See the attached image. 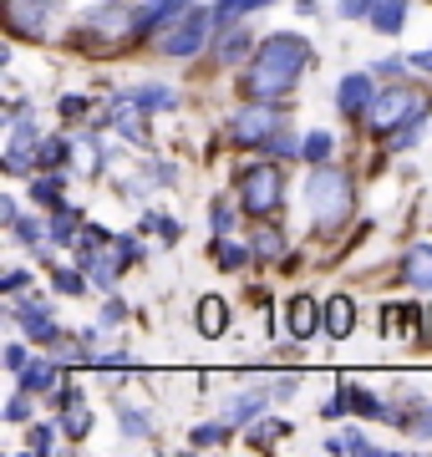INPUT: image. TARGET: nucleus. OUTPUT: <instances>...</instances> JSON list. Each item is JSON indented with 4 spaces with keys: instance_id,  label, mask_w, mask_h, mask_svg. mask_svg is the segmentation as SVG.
<instances>
[{
    "instance_id": "f257e3e1",
    "label": "nucleus",
    "mask_w": 432,
    "mask_h": 457,
    "mask_svg": "<svg viewBox=\"0 0 432 457\" xmlns=\"http://www.w3.org/2000/svg\"><path fill=\"white\" fill-rule=\"evenodd\" d=\"M305 66H311V46H305L300 36H270L265 46L254 51L250 71H245V92H250L254 102L285 97V92L300 82Z\"/></svg>"
},
{
    "instance_id": "f03ea898",
    "label": "nucleus",
    "mask_w": 432,
    "mask_h": 457,
    "mask_svg": "<svg viewBox=\"0 0 432 457\" xmlns=\"http://www.w3.org/2000/svg\"><path fill=\"white\" fill-rule=\"evenodd\" d=\"M351 209H356V188H351V179L341 173V168H331V163H316V173H311V219H316V228L320 234L341 228L351 219Z\"/></svg>"
},
{
    "instance_id": "7ed1b4c3",
    "label": "nucleus",
    "mask_w": 432,
    "mask_h": 457,
    "mask_svg": "<svg viewBox=\"0 0 432 457\" xmlns=\"http://www.w3.org/2000/svg\"><path fill=\"white\" fill-rule=\"evenodd\" d=\"M428 117V92H417V87H392L377 97V107L366 112V128L371 132H397L402 122H422Z\"/></svg>"
},
{
    "instance_id": "20e7f679",
    "label": "nucleus",
    "mask_w": 432,
    "mask_h": 457,
    "mask_svg": "<svg viewBox=\"0 0 432 457\" xmlns=\"http://www.w3.org/2000/svg\"><path fill=\"white\" fill-rule=\"evenodd\" d=\"M280 198H285V179L275 163H254L239 173V204H245V213L270 219V213L280 209Z\"/></svg>"
},
{
    "instance_id": "39448f33",
    "label": "nucleus",
    "mask_w": 432,
    "mask_h": 457,
    "mask_svg": "<svg viewBox=\"0 0 432 457\" xmlns=\"http://www.w3.org/2000/svg\"><path fill=\"white\" fill-rule=\"evenodd\" d=\"M275 132H280V107H270V102H254L234 117V143L239 147H265Z\"/></svg>"
},
{
    "instance_id": "423d86ee",
    "label": "nucleus",
    "mask_w": 432,
    "mask_h": 457,
    "mask_svg": "<svg viewBox=\"0 0 432 457\" xmlns=\"http://www.w3.org/2000/svg\"><path fill=\"white\" fill-rule=\"evenodd\" d=\"M209 31H214V11H183L179 31L163 36V51L168 56H194V51H204Z\"/></svg>"
},
{
    "instance_id": "0eeeda50",
    "label": "nucleus",
    "mask_w": 432,
    "mask_h": 457,
    "mask_svg": "<svg viewBox=\"0 0 432 457\" xmlns=\"http://www.w3.org/2000/svg\"><path fill=\"white\" fill-rule=\"evenodd\" d=\"M31 158H41V143H36V128H31V117L16 112V137H11V153H5V168L11 173H26L31 168Z\"/></svg>"
},
{
    "instance_id": "6e6552de",
    "label": "nucleus",
    "mask_w": 432,
    "mask_h": 457,
    "mask_svg": "<svg viewBox=\"0 0 432 457\" xmlns=\"http://www.w3.org/2000/svg\"><path fill=\"white\" fill-rule=\"evenodd\" d=\"M371 97H377V82H371L366 71H351L346 82L336 87V102H341V112H351V117H361L366 107H371Z\"/></svg>"
},
{
    "instance_id": "1a4fd4ad",
    "label": "nucleus",
    "mask_w": 432,
    "mask_h": 457,
    "mask_svg": "<svg viewBox=\"0 0 432 457\" xmlns=\"http://www.w3.org/2000/svg\"><path fill=\"white\" fill-rule=\"evenodd\" d=\"M5 21L16 36H41V21H46V5L41 0H5Z\"/></svg>"
},
{
    "instance_id": "9d476101",
    "label": "nucleus",
    "mask_w": 432,
    "mask_h": 457,
    "mask_svg": "<svg viewBox=\"0 0 432 457\" xmlns=\"http://www.w3.org/2000/svg\"><path fill=\"white\" fill-rule=\"evenodd\" d=\"M320 326H326V315H320V305L311 300V295H300V300H290V336H295V341H305V336H316Z\"/></svg>"
},
{
    "instance_id": "9b49d317",
    "label": "nucleus",
    "mask_w": 432,
    "mask_h": 457,
    "mask_svg": "<svg viewBox=\"0 0 432 457\" xmlns=\"http://www.w3.org/2000/svg\"><path fill=\"white\" fill-rule=\"evenodd\" d=\"M402 275H407V285H417V290H432V245H412V249H407Z\"/></svg>"
},
{
    "instance_id": "f8f14e48",
    "label": "nucleus",
    "mask_w": 432,
    "mask_h": 457,
    "mask_svg": "<svg viewBox=\"0 0 432 457\" xmlns=\"http://www.w3.org/2000/svg\"><path fill=\"white\" fill-rule=\"evenodd\" d=\"M351 326H356V305H351L346 295L326 300V336H331V341H346Z\"/></svg>"
},
{
    "instance_id": "ddd939ff",
    "label": "nucleus",
    "mask_w": 432,
    "mask_h": 457,
    "mask_svg": "<svg viewBox=\"0 0 432 457\" xmlns=\"http://www.w3.org/2000/svg\"><path fill=\"white\" fill-rule=\"evenodd\" d=\"M179 11H188V0H148V5L137 11L133 31H137V36H148L153 26H158V21H163V26H168V16H179Z\"/></svg>"
},
{
    "instance_id": "4468645a",
    "label": "nucleus",
    "mask_w": 432,
    "mask_h": 457,
    "mask_svg": "<svg viewBox=\"0 0 432 457\" xmlns=\"http://www.w3.org/2000/svg\"><path fill=\"white\" fill-rule=\"evenodd\" d=\"M11 315L26 326V336H36V341H56V320L46 315V305H16Z\"/></svg>"
},
{
    "instance_id": "2eb2a0df",
    "label": "nucleus",
    "mask_w": 432,
    "mask_h": 457,
    "mask_svg": "<svg viewBox=\"0 0 432 457\" xmlns=\"http://www.w3.org/2000/svg\"><path fill=\"white\" fill-rule=\"evenodd\" d=\"M245 51H250V31H245V26H229L224 41L214 46V56H219V66H239L245 62Z\"/></svg>"
},
{
    "instance_id": "dca6fc26",
    "label": "nucleus",
    "mask_w": 432,
    "mask_h": 457,
    "mask_svg": "<svg viewBox=\"0 0 432 457\" xmlns=\"http://www.w3.org/2000/svg\"><path fill=\"white\" fill-rule=\"evenodd\" d=\"M402 21H407V0H377V11H371V26L382 36H397Z\"/></svg>"
},
{
    "instance_id": "f3484780",
    "label": "nucleus",
    "mask_w": 432,
    "mask_h": 457,
    "mask_svg": "<svg viewBox=\"0 0 432 457\" xmlns=\"http://www.w3.org/2000/svg\"><path fill=\"white\" fill-rule=\"evenodd\" d=\"M117 422H122V432L137 442H148L153 437V417L143 407H128V402H117Z\"/></svg>"
},
{
    "instance_id": "a211bd4d",
    "label": "nucleus",
    "mask_w": 432,
    "mask_h": 457,
    "mask_svg": "<svg viewBox=\"0 0 432 457\" xmlns=\"http://www.w3.org/2000/svg\"><path fill=\"white\" fill-rule=\"evenodd\" d=\"M128 102H133L137 112H163V107H173V92L168 87H137V92H128Z\"/></svg>"
},
{
    "instance_id": "6ab92c4d",
    "label": "nucleus",
    "mask_w": 432,
    "mask_h": 457,
    "mask_svg": "<svg viewBox=\"0 0 432 457\" xmlns=\"http://www.w3.org/2000/svg\"><path fill=\"white\" fill-rule=\"evenodd\" d=\"M224 326H229V315H224V300H199V330L204 336H224Z\"/></svg>"
},
{
    "instance_id": "aec40b11",
    "label": "nucleus",
    "mask_w": 432,
    "mask_h": 457,
    "mask_svg": "<svg viewBox=\"0 0 432 457\" xmlns=\"http://www.w3.org/2000/svg\"><path fill=\"white\" fill-rule=\"evenodd\" d=\"M51 381H56V366H51V361H26V371H21V392H46Z\"/></svg>"
},
{
    "instance_id": "412c9836",
    "label": "nucleus",
    "mask_w": 432,
    "mask_h": 457,
    "mask_svg": "<svg viewBox=\"0 0 432 457\" xmlns=\"http://www.w3.org/2000/svg\"><path fill=\"white\" fill-rule=\"evenodd\" d=\"M122 21H128V11L112 0V5L92 11V16H87V26H92V31H102V36H117V31H122Z\"/></svg>"
},
{
    "instance_id": "4be33fe9",
    "label": "nucleus",
    "mask_w": 432,
    "mask_h": 457,
    "mask_svg": "<svg viewBox=\"0 0 432 457\" xmlns=\"http://www.w3.org/2000/svg\"><path fill=\"white\" fill-rule=\"evenodd\" d=\"M62 173H46V179H36V188H31V198L36 204H46V209H62Z\"/></svg>"
},
{
    "instance_id": "5701e85b",
    "label": "nucleus",
    "mask_w": 432,
    "mask_h": 457,
    "mask_svg": "<svg viewBox=\"0 0 432 457\" xmlns=\"http://www.w3.org/2000/svg\"><path fill=\"white\" fill-rule=\"evenodd\" d=\"M77 239V209H56L51 213V245H71Z\"/></svg>"
},
{
    "instance_id": "b1692460",
    "label": "nucleus",
    "mask_w": 432,
    "mask_h": 457,
    "mask_svg": "<svg viewBox=\"0 0 432 457\" xmlns=\"http://www.w3.org/2000/svg\"><path fill=\"white\" fill-rule=\"evenodd\" d=\"M331 147H336V137H331V132H311V137H305V147H300V153H305L311 163H331Z\"/></svg>"
},
{
    "instance_id": "393cba45",
    "label": "nucleus",
    "mask_w": 432,
    "mask_h": 457,
    "mask_svg": "<svg viewBox=\"0 0 432 457\" xmlns=\"http://www.w3.org/2000/svg\"><path fill=\"white\" fill-rule=\"evenodd\" d=\"M254 254H260V260H280L285 254V234L280 228H265V234L254 239Z\"/></svg>"
},
{
    "instance_id": "a878e982",
    "label": "nucleus",
    "mask_w": 432,
    "mask_h": 457,
    "mask_svg": "<svg viewBox=\"0 0 432 457\" xmlns=\"http://www.w3.org/2000/svg\"><path fill=\"white\" fill-rule=\"evenodd\" d=\"M326 453H377L361 432H346V437H326Z\"/></svg>"
},
{
    "instance_id": "bb28decb",
    "label": "nucleus",
    "mask_w": 432,
    "mask_h": 457,
    "mask_svg": "<svg viewBox=\"0 0 432 457\" xmlns=\"http://www.w3.org/2000/svg\"><path fill=\"white\" fill-rule=\"evenodd\" d=\"M300 147H305V143H295V137H290V128H280V132L265 143V153H270V158H295Z\"/></svg>"
},
{
    "instance_id": "cd10ccee",
    "label": "nucleus",
    "mask_w": 432,
    "mask_h": 457,
    "mask_svg": "<svg viewBox=\"0 0 432 457\" xmlns=\"http://www.w3.org/2000/svg\"><path fill=\"white\" fill-rule=\"evenodd\" d=\"M214 260L224 264V270H245V264H250V249H245V245H219Z\"/></svg>"
},
{
    "instance_id": "c85d7f7f",
    "label": "nucleus",
    "mask_w": 432,
    "mask_h": 457,
    "mask_svg": "<svg viewBox=\"0 0 432 457\" xmlns=\"http://www.w3.org/2000/svg\"><path fill=\"white\" fill-rule=\"evenodd\" d=\"M270 0H219L214 5V21H229V16H245V11H260Z\"/></svg>"
},
{
    "instance_id": "c756f323",
    "label": "nucleus",
    "mask_w": 432,
    "mask_h": 457,
    "mask_svg": "<svg viewBox=\"0 0 432 457\" xmlns=\"http://www.w3.org/2000/svg\"><path fill=\"white\" fill-rule=\"evenodd\" d=\"M67 153H71V143L67 137H46V143H41V158H36V163H67Z\"/></svg>"
},
{
    "instance_id": "7c9ffc66",
    "label": "nucleus",
    "mask_w": 432,
    "mask_h": 457,
    "mask_svg": "<svg viewBox=\"0 0 432 457\" xmlns=\"http://www.w3.org/2000/svg\"><path fill=\"white\" fill-rule=\"evenodd\" d=\"M407 432L422 437V442H432V407H417L412 417H407Z\"/></svg>"
},
{
    "instance_id": "2f4dec72",
    "label": "nucleus",
    "mask_w": 432,
    "mask_h": 457,
    "mask_svg": "<svg viewBox=\"0 0 432 457\" xmlns=\"http://www.w3.org/2000/svg\"><path fill=\"white\" fill-rule=\"evenodd\" d=\"M224 432H229V427H219V422H209V427H194V447H219V442H224Z\"/></svg>"
},
{
    "instance_id": "473e14b6",
    "label": "nucleus",
    "mask_w": 432,
    "mask_h": 457,
    "mask_svg": "<svg viewBox=\"0 0 432 457\" xmlns=\"http://www.w3.org/2000/svg\"><path fill=\"white\" fill-rule=\"evenodd\" d=\"M260 407H265L260 396H239V402L229 407V422H250V417H260Z\"/></svg>"
},
{
    "instance_id": "72a5a7b5",
    "label": "nucleus",
    "mask_w": 432,
    "mask_h": 457,
    "mask_svg": "<svg viewBox=\"0 0 432 457\" xmlns=\"http://www.w3.org/2000/svg\"><path fill=\"white\" fill-rule=\"evenodd\" d=\"M346 396H351V407L361 411V417H377V411H382V402H377L371 392H356V386H346Z\"/></svg>"
},
{
    "instance_id": "f704fd0d",
    "label": "nucleus",
    "mask_w": 432,
    "mask_h": 457,
    "mask_svg": "<svg viewBox=\"0 0 432 457\" xmlns=\"http://www.w3.org/2000/svg\"><path fill=\"white\" fill-rule=\"evenodd\" d=\"M87 432H92V411H77V407H71V411H67V437L82 442Z\"/></svg>"
},
{
    "instance_id": "c9c22d12",
    "label": "nucleus",
    "mask_w": 432,
    "mask_h": 457,
    "mask_svg": "<svg viewBox=\"0 0 432 457\" xmlns=\"http://www.w3.org/2000/svg\"><path fill=\"white\" fill-rule=\"evenodd\" d=\"M56 290H62V295H82V290H87V279H82V275H71V270H56Z\"/></svg>"
},
{
    "instance_id": "e433bc0d",
    "label": "nucleus",
    "mask_w": 432,
    "mask_h": 457,
    "mask_svg": "<svg viewBox=\"0 0 432 457\" xmlns=\"http://www.w3.org/2000/svg\"><path fill=\"white\" fill-rule=\"evenodd\" d=\"M280 432H290V422H260V427H254V442H260V447H270Z\"/></svg>"
},
{
    "instance_id": "4c0bfd02",
    "label": "nucleus",
    "mask_w": 432,
    "mask_h": 457,
    "mask_svg": "<svg viewBox=\"0 0 432 457\" xmlns=\"http://www.w3.org/2000/svg\"><path fill=\"white\" fill-rule=\"evenodd\" d=\"M26 447H31V453H51V427H31Z\"/></svg>"
},
{
    "instance_id": "58836bf2",
    "label": "nucleus",
    "mask_w": 432,
    "mask_h": 457,
    "mask_svg": "<svg viewBox=\"0 0 432 457\" xmlns=\"http://www.w3.org/2000/svg\"><path fill=\"white\" fill-rule=\"evenodd\" d=\"M366 11H377V0H341V16H346V21L366 16Z\"/></svg>"
},
{
    "instance_id": "ea45409f",
    "label": "nucleus",
    "mask_w": 432,
    "mask_h": 457,
    "mask_svg": "<svg viewBox=\"0 0 432 457\" xmlns=\"http://www.w3.org/2000/svg\"><path fill=\"white\" fill-rule=\"evenodd\" d=\"M26 361H31L26 345H5V366H11V371H26Z\"/></svg>"
},
{
    "instance_id": "a19ab883",
    "label": "nucleus",
    "mask_w": 432,
    "mask_h": 457,
    "mask_svg": "<svg viewBox=\"0 0 432 457\" xmlns=\"http://www.w3.org/2000/svg\"><path fill=\"white\" fill-rule=\"evenodd\" d=\"M148 234H163V239H179V224H173V219H158V213H153V219H148Z\"/></svg>"
},
{
    "instance_id": "79ce46f5",
    "label": "nucleus",
    "mask_w": 432,
    "mask_h": 457,
    "mask_svg": "<svg viewBox=\"0 0 432 457\" xmlns=\"http://www.w3.org/2000/svg\"><path fill=\"white\" fill-rule=\"evenodd\" d=\"M26 285H31V275H26V270H11V275H5V295L26 290Z\"/></svg>"
},
{
    "instance_id": "37998d69",
    "label": "nucleus",
    "mask_w": 432,
    "mask_h": 457,
    "mask_svg": "<svg viewBox=\"0 0 432 457\" xmlns=\"http://www.w3.org/2000/svg\"><path fill=\"white\" fill-rule=\"evenodd\" d=\"M229 224H234L229 204H214V228H219V234H229Z\"/></svg>"
},
{
    "instance_id": "c03bdc74",
    "label": "nucleus",
    "mask_w": 432,
    "mask_h": 457,
    "mask_svg": "<svg viewBox=\"0 0 432 457\" xmlns=\"http://www.w3.org/2000/svg\"><path fill=\"white\" fill-rule=\"evenodd\" d=\"M31 396V392H26ZM26 396H16V402H11V407H5V417H11V422H21V417H26V411H31V402H26Z\"/></svg>"
},
{
    "instance_id": "a18cd8bd",
    "label": "nucleus",
    "mask_w": 432,
    "mask_h": 457,
    "mask_svg": "<svg viewBox=\"0 0 432 457\" xmlns=\"http://www.w3.org/2000/svg\"><path fill=\"white\" fill-rule=\"evenodd\" d=\"M122 311H128V305H122V300H112V305L102 311V326H117V320H122Z\"/></svg>"
},
{
    "instance_id": "49530a36",
    "label": "nucleus",
    "mask_w": 432,
    "mask_h": 457,
    "mask_svg": "<svg viewBox=\"0 0 432 457\" xmlns=\"http://www.w3.org/2000/svg\"><path fill=\"white\" fill-rule=\"evenodd\" d=\"M82 112H87L82 97H67V102H62V117H82Z\"/></svg>"
},
{
    "instance_id": "de8ad7c7",
    "label": "nucleus",
    "mask_w": 432,
    "mask_h": 457,
    "mask_svg": "<svg viewBox=\"0 0 432 457\" xmlns=\"http://www.w3.org/2000/svg\"><path fill=\"white\" fill-rule=\"evenodd\" d=\"M412 66H422V71H432V51H422V56H412Z\"/></svg>"
},
{
    "instance_id": "09e8293b",
    "label": "nucleus",
    "mask_w": 432,
    "mask_h": 457,
    "mask_svg": "<svg viewBox=\"0 0 432 457\" xmlns=\"http://www.w3.org/2000/svg\"><path fill=\"white\" fill-rule=\"evenodd\" d=\"M300 5H311V0H300Z\"/></svg>"
},
{
    "instance_id": "8fccbe9b",
    "label": "nucleus",
    "mask_w": 432,
    "mask_h": 457,
    "mask_svg": "<svg viewBox=\"0 0 432 457\" xmlns=\"http://www.w3.org/2000/svg\"><path fill=\"white\" fill-rule=\"evenodd\" d=\"M428 320H432V311H428Z\"/></svg>"
}]
</instances>
